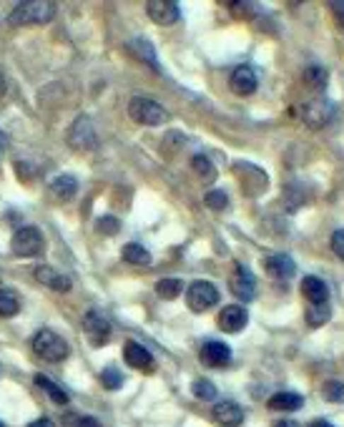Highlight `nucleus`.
Segmentation results:
<instances>
[{
  "label": "nucleus",
  "instance_id": "1",
  "mask_svg": "<svg viewBox=\"0 0 344 427\" xmlns=\"http://www.w3.org/2000/svg\"><path fill=\"white\" fill-rule=\"evenodd\" d=\"M53 16H56V3L28 0V3H18L8 16V21H11V25H40V23H48Z\"/></svg>",
  "mask_w": 344,
  "mask_h": 427
},
{
  "label": "nucleus",
  "instance_id": "2",
  "mask_svg": "<svg viewBox=\"0 0 344 427\" xmlns=\"http://www.w3.org/2000/svg\"><path fill=\"white\" fill-rule=\"evenodd\" d=\"M33 352L45 362H63L71 352V347L61 334L50 332V329H40L33 337Z\"/></svg>",
  "mask_w": 344,
  "mask_h": 427
},
{
  "label": "nucleus",
  "instance_id": "3",
  "mask_svg": "<svg viewBox=\"0 0 344 427\" xmlns=\"http://www.w3.org/2000/svg\"><path fill=\"white\" fill-rule=\"evenodd\" d=\"M128 113L136 123H144V126H161L168 118L166 108L161 103H156L154 98H146V96H136L128 103Z\"/></svg>",
  "mask_w": 344,
  "mask_h": 427
},
{
  "label": "nucleus",
  "instance_id": "4",
  "mask_svg": "<svg viewBox=\"0 0 344 427\" xmlns=\"http://www.w3.org/2000/svg\"><path fill=\"white\" fill-rule=\"evenodd\" d=\"M43 234H40V229L35 227H23L18 229L16 234H13V241H11V249L13 254L18 256H35L43 251Z\"/></svg>",
  "mask_w": 344,
  "mask_h": 427
},
{
  "label": "nucleus",
  "instance_id": "5",
  "mask_svg": "<svg viewBox=\"0 0 344 427\" xmlns=\"http://www.w3.org/2000/svg\"><path fill=\"white\" fill-rule=\"evenodd\" d=\"M68 144H71V149H76V151L96 149V144H98V139H96V128L86 116H78L76 121H73V126L68 128Z\"/></svg>",
  "mask_w": 344,
  "mask_h": 427
},
{
  "label": "nucleus",
  "instance_id": "6",
  "mask_svg": "<svg viewBox=\"0 0 344 427\" xmlns=\"http://www.w3.org/2000/svg\"><path fill=\"white\" fill-rule=\"evenodd\" d=\"M219 292L211 282H194L186 292V304L191 312H206L217 304Z\"/></svg>",
  "mask_w": 344,
  "mask_h": 427
},
{
  "label": "nucleus",
  "instance_id": "7",
  "mask_svg": "<svg viewBox=\"0 0 344 427\" xmlns=\"http://www.w3.org/2000/svg\"><path fill=\"white\" fill-rule=\"evenodd\" d=\"M84 332L88 334L93 347H101V344H105L108 337H111V324H108V319H105L101 312L91 309V312H86V317H84Z\"/></svg>",
  "mask_w": 344,
  "mask_h": 427
},
{
  "label": "nucleus",
  "instance_id": "8",
  "mask_svg": "<svg viewBox=\"0 0 344 427\" xmlns=\"http://www.w3.org/2000/svg\"><path fill=\"white\" fill-rule=\"evenodd\" d=\"M229 289H231V295L236 297V300L251 302V300H254V295H256L254 274H251L246 266H239V269L231 274V279H229Z\"/></svg>",
  "mask_w": 344,
  "mask_h": 427
},
{
  "label": "nucleus",
  "instance_id": "9",
  "mask_svg": "<svg viewBox=\"0 0 344 427\" xmlns=\"http://www.w3.org/2000/svg\"><path fill=\"white\" fill-rule=\"evenodd\" d=\"M334 116V106L327 98H311L304 106V123L311 128H322L332 121Z\"/></svg>",
  "mask_w": 344,
  "mask_h": 427
},
{
  "label": "nucleus",
  "instance_id": "10",
  "mask_svg": "<svg viewBox=\"0 0 344 427\" xmlns=\"http://www.w3.org/2000/svg\"><path fill=\"white\" fill-rule=\"evenodd\" d=\"M217 324L222 332H229V334H236L249 324V312L239 304H231V307H224L222 314L217 317Z\"/></svg>",
  "mask_w": 344,
  "mask_h": 427
},
{
  "label": "nucleus",
  "instance_id": "11",
  "mask_svg": "<svg viewBox=\"0 0 344 427\" xmlns=\"http://www.w3.org/2000/svg\"><path fill=\"white\" fill-rule=\"evenodd\" d=\"M146 13L159 25H173L181 18V11L171 0H151V3H146Z\"/></svg>",
  "mask_w": 344,
  "mask_h": 427
},
{
  "label": "nucleus",
  "instance_id": "12",
  "mask_svg": "<svg viewBox=\"0 0 344 427\" xmlns=\"http://www.w3.org/2000/svg\"><path fill=\"white\" fill-rule=\"evenodd\" d=\"M211 417H214L222 427H239L241 422H244V410H241L236 402H231V399H224V402H217V405H214Z\"/></svg>",
  "mask_w": 344,
  "mask_h": 427
},
{
  "label": "nucleus",
  "instance_id": "13",
  "mask_svg": "<svg viewBox=\"0 0 344 427\" xmlns=\"http://www.w3.org/2000/svg\"><path fill=\"white\" fill-rule=\"evenodd\" d=\"M201 360H204L206 367H227L231 362V350H229L224 342H217V339H209L201 347Z\"/></svg>",
  "mask_w": 344,
  "mask_h": 427
},
{
  "label": "nucleus",
  "instance_id": "14",
  "mask_svg": "<svg viewBox=\"0 0 344 427\" xmlns=\"http://www.w3.org/2000/svg\"><path fill=\"white\" fill-rule=\"evenodd\" d=\"M229 86L236 96H251L259 86V81H256V73L249 66H239L229 78Z\"/></svg>",
  "mask_w": 344,
  "mask_h": 427
},
{
  "label": "nucleus",
  "instance_id": "15",
  "mask_svg": "<svg viewBox=\"0 0 344 427\" xmlns=\"http://www.w3.org/2000/svg\"><path fill=\"white\" fill-rule=\"evenodd\" d=\"M123 357L131 367L136 370H144V372H151L154 370V355H151L146 347H141L139 342H128L126 350H123Z\"/></svg>",
  "mask_w": 344,
  "mask_h": 427
},
{
  "label": "nucleus",
  "instance_id": "16",
  "mask_svg": "<svg viewBox=\"0 0 344 427\" xmlns=\"http://www.w3.org/2000/svg\"><path fill=\"white\" fill-rule=\"evenodd\" d=\"M302 295H304L306 304H324L329 300V289L322 279L304 277L302 279Z\"/></svg>",
  "mask_w": 344,
  "mask_h": 427
},
{
  "label": "nucleus",
  "instance_id": "17",
  "mask_svg": "<svg viewBox=\"0 0 344 427\" xmlns=\"http://www.w3.org/2000/svg\"><path fill=\"white\" fill-rule=\"evenodd\" d=\"M294 272H297L294 261L289 259L287 254H274V256H269V259H267V274L272 279H277V282L294 277Z\"/></svg>",
  "mask_w": 344,
  "mask_h": 427
},
{
  "label": "nucleus",
  "instance_id": "18",
  "mask_svg": "<svg viewBox=\"0 0 344 427\" xmlns=\"http://www.w3.org/2000/svg\"><path fill=\"white\" fill-rule=\"evenodd\" d=\"M35 279H38L40 284H45L48 289H53V292H68V289H71V279L58 274L56 269H50V266H38V269H35Z\"/></svg>",
  "mask_w": 344,
  "mask_h": 427
},
{
  "label": "nucleus",
  "instance_id": "19",
  "mask_svg": "<svg viewBox=\"0 0 344 427\" xmlns=\"http://www.w3.org/2000/svg\"><path fill=\"white\" fill-rule=\"evenodd\" d=\"M304 405V397L297 392H277L269 399V410L274 412H294Z\"/></svg>",
  "mask_w": 344,
  "mask_h": 427
},
{
  "label": "nucleus",
  "instance_id": "20",
  "mask_svg": "<svg viewBox=\"0 0 344 427\" xmlns=\"http://www.w3.org/2000/svg\"><path fill=\"white\" fill-rule=\"evenodd\" d=\"M76 191H78V181L73 176H68V173L66 176H56L50 181V194L58 196V199H63V201L73 199Z\"/></svg>",
  "mask_w": 344,
  "mask_h": 427
},
{
  "label": "nucleus",
  "instance_id": "21",
  "mask_svg": "<svg viewBox=\"0 0 344 427\" xmlns=\"http://www.w3.org/2000/svg\"><path fill=\"white\" fill-rule=\"evenodd\" d=\"M128 50H134L136 56L141 58L144 63H149L154 71H159V63H156V53H154V45L149 43L146 38H134L128 43Z\"/></svg>",
  "mask_w": 344,
  "mask_h": 427
},
{
  "label": "nucleus",
  "instance_id": "22",
  "mask_svg": "<svg viewBox=\"0 0 344 427\" xmlns=\"http://www.w3.org/2000/svg\"><path fill=\"white\" fill-rule=\"evenodd\" d=\"M35 385H38L40 389H45V392L50 394V399H53L56 405H66V402H68L66 389H61V385L53 382L48 375H35Z\"/></svg>",
  "mask_w": 344,
  "mask_h": 427
},
{
  "label": "nucleus",
  "instance_id": "23",
  "mask_svg": "<svg viewBox=\"0 0 344 427\" xmlns=\"http://www.w3.org/2000/svg\"><path fill=\"white\" fill-rule=\"evenodd\" d=\"M329 314H332L329 302H324V304H306V322H309V327H322V324H327Z\"/></svg>",
  "mask_w": 344,
  "mask_h": 427
},
{
  "label": "nucleus",
  "instance_id": "24",
  "mask_svg": "<svg viewBox=\"0 0 344 427\" xmlns=\"http://www.w3.org/2000/svg\"><path fill=\"white\" fill-rule=\"evenodd\" d=\"M181 289H183L181 279L166 277V279H161V282L156 284V295L161 297V300H176V297L181 295Z\"/></svg>",
  "mask_w": 344,
  "mask_h": 427
},
{
  "label": "nucleus",
  "instance_id": "25",
  "mask_svg": "<svg viewBox=\"0 0 344 427\" xmlns=\"http://www.w3.org/2000/svg\"><path fill=\"white\" fill-rule=\"evenodd\" d=\"M21 309V300L13 289H0V317H13Z\"/></svg>",
  "mask_w": 344,
  "mask_h": 427
},
{
  "label": "nucleus",
  "instance_id": "26",
  "mask_svg": "<svg viewBox=\"0 0 344 427\" xmlns=\"http://www.w3.org/2000/svg\"><path fill=\"white\" fill-rule=\"evenodd\" d=\"M123 259L131 261V264H139V266H149L151 264L149 249H144L141 244H126V246H123Z\"/></svg>",
  "mask_w": 344,
  "mask_h": 427
},
{
  "label": "nucleus",
  "instance_id": "27",
  "mask_svg": "<svg viewBox=\"0 0 344 427\" xmlns=\"http://www.w3.org/2000/svg\"><path fill=\"white\" fill-rule=\"evenodd\" d=\"M191 169H194V171L201 176V181H206V183L217 178V169H214V164H211L206 156H194V159H191Z\"/></svg>",
  "mask_w": 344,
  "mask_h": 427
},
{
  "label": "nucleus",
  "instance_id": "28",
  "mask_svg": "<svg viewBox=\"0 0 344 427\" xmlns=\"http://www.w3.org/2000/svg\"><path fill=\"white\" fill-rule=\"evenodd\" d=\"M304 81H306V86H309V89H314V91L324 89V86H327V71H324V68H316V66L306 68Z\"/></svg>",
  "mask_w": 344,
  "mask_h": 427
},
{
  "label": "nucleus",
  "instance_id": "29",
  "mask_svg": "<svg viewBox=\"0 0 344 427\" xmlns=\"http://www.w3.org/2000/svg\"><path fill=\"white\" fill-rule=\"evenodd\" d=\"M101 385H103L105 389H118L123 385V375L116 367H105V370L101 372Z\"/></svg>",
  "mask_w": 344,
  "mask_h": 427
},
{
  "label": "nucleus",
  "instance_id": "30",
  "mask_svg": "<svg viewBox=\"0 0 344 427\" xmlns=\"http://www.w3.org/2000/svg\"><path fill=\"white\" fill-rule=\"evenodd\" d=\"M322 394L329 402H344V385L339 380H329L322 385Z\"/></svg>",
  "mask_w": 344,
  "mask_h": 427
},
{
  "label": "nucleus",
  "instance_id": "31",
  "mask_svg": "<svg viewBox=\"0 0 344 427\" xmlns=\"http://www.w3.org/2000/svg\"><path fill=\"white\" fill-rule=\"evenodd\" d=\"M191 392L199 399H217V387H214L209 380H196V382L191 385Z\"/></svg>",
  "mask_w": 344,
  "mask_h": 427
},
{
  "label": "nucleus",
  "instance_id": "32",
  "mask_svg": "<svg viewBox=\"0 0 344 427\" xmlns=\"http://www.w3.org/2000/svg\"><path fill=\"white\" fill-rule=\"evenodd\" d=\"M204 204L209 206V209H214V211H224L229 206V196L224 194V191H209V194H206V199H204Z\"/></svg>",
  "mask_w": 344,
  "mask_h": 427
},
{
  "label": "nucleus",
  "instance_id": "33",
  "mask_svg": "<svg viewBox=\"0 0 344 427\" xmlns=\"http://www.w3.org/2000/svg\"><path fill=\"white\" fill-rule=\"evenodd\" d=\"M332 251L339 259H344V229H337V232L332 234Z\"/></svg>",
  "mask_w": 344,
  "mask_h": 427
},
{
  "label": "nucleus",
  "instance_id": "34",
  "mask_svg": "<svg viewBox=\"0 0 344 427\" xmlns=\"http://www.w3.org/2000/svg\"><path fill=\"white\" fill-rule=\"evenodd\" d=\"M116 229H118V219H113V217H103L98 222V232H103V234H116Z\"/></svg>",
  "mask_w": 344,
  "mask_h": 427
},
{
  "label": "nucleus",
  "instance_id": "35",
  "mask_svg": "<svg viewBox=\"0 0 344 427\" xmlns=\"http://www.w3.org/2000/svg\"><path fill=\"white\" fill-rule=\"evenodd\" d=\"M329 8L334 11V16H337L339 25H342V30H344V3H329Z\"/></svg>",
  "mask_w": 344,
  "mask_h": 427
},
{
  "label": "nucleus",
  "instance_id": "36",
  "mask_svg": "<svg viewBox=\"0 0 344 427\" xmlns=\"http://www.w3.org/2000/svg\"><path fill=\"white\" fill-rule=\"evenodd\" d=\"M76 427H101V422L96 420V417H81V420H78V425Z\"/></svg>",
  "mask_w": 344,
  "mask_h": 427
},
{
  "label": "nucleus",
  "instance_id": "37",
  "mask_svg": "<svg viewBox=\"0 0 344 427\" xmlns=\"http://www.w3.org/2000/svg\"><path fill=\"white\" fill-rule=\"evenodd\" d=\"M28 427H56V422L48 420V417H40V420H33Z\"/></svg>",
  "mask_w": 344,
  "mask_h": 427
},
{
  "label": "nucleus",
  "instance_id": "38",
  "mask_svg": "<svg viewBox=\"0 0 344 427\" xmlns=\"http://www.w3.org/2000/svg\"><path fill=\"white\" fill-rule=\"evenodd\" d=\"M274 427H299V425H297L294 420H282V422H277Z\"/></svg>",
  "mask_w": 344,
  "mask_h": 427
},
{
  "label": "nucleus",
  "instance_id": "39",
  "mask_svg": "<svg viewBox=\"0 0 344 427\" xmlns=\"http://www.w3.org/2000/svg\"><path fill=\"white\" fill-rule=\"evenodd\" d=\"M306 427H332V425H329L327 420H314L311 425H306Z\"/></svg>",
  "mask_w": 344,
  "mask_h": 427
},
{
  "label": "nucleus",
  "instance_id": "40",
  "mask_svg": "<svg viewBox=\"0 0 344 427\" xmlns=\"http://www.w3.org/2000/svg\"><path fill=\"white\" fill-rule=\"evenodd\" d=\"M3 93H6V76L0 71V98H3Z\"/></svg>",
  "mask_w": 344,
  "mask_h": 427
},
{
  "label": "nucleus",
  "instance_id": "41",
  "mask_svg": "<svg viewBox=\"0 0 344 427\" xmlns=\"http://www.w3.org/2000/svg\"><path fill=\"white\" fill-rule=\"evenodd\" d=\"M0 427H6V425H3V422H0Z\"/></svg>",
  "mask_w": 344,
  "mask_h": 427
}]
</instances>
